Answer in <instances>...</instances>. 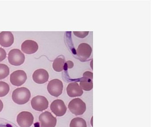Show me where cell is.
I'll return each mask as SVG.
<instances>
[{"mask_svg":"<svg viewBox=\"0 0 151 127\" xmlns=\"http://www.w3.org/2000/svg\"><path fill=\"white\" fill-rule=\"evenodd\" d=\"M33 81L37 84H42L48 81L49 74L45 70L40 69L35 70L32 75Z\"/></svg>","mask_w":151,"mask_h":127,"instance_id":"obj_11","label":"cell"},{"mask_svg":"<svg viewBox=\"0 0 151 127\" xmlns=\"http://www.w3.org/2000/svg\"><path fill=\"white\" fill-rule=\"evenodd\" d=\"M73 66H74L73 62L70 61H68L64 64V69L67 70V69L71 68L73 67Z\"/></svg>","mask_w":151,"mask_h":127,"instance_id":"obj_22","label":"cell"},{"mask_svg":"<svg viewBox=\"0 0 151 127\" xmlns=\"http://www.w3.org/2000/svg\"><path fill=\"white\" fill-rule=\"evenodd\" d=\"M27 79V75L24 70H16L10 75V82L12 85L15 86H19L22 85L25 83Z\"/></svg>","mask_w":151,"mask_h":127,"instance_id":"obj_8","label":"cell"},{"mask_svg":"<svg viewBox=\"0 0 151 127\" xmlns=\"http://www.w3.org/2000/svg\"><path fill=\"white\" fill-rule=\"evenodd\" d=\"M0 127H5V126H0Z\"/></svg>","mask_w":151,"mask_h":127,"instance_id":"obj_25","label":"cell"},{"mask_svg":"<svg viewBox=\"0 0 151 127\" xmlns=\"http://www.w3.org/2000/svg\"><path fill=\"white\" fill-rule=\"evenodd\" d=\"M9 74V67L6 64H0V80L6 78Z\"/></svg>","mask_w":151,"mask_h":127,"instance_id":"obj_19","label":"cell"},{"mask_svg":"<svg viewBox=\"0 0 151 127\" xmlns=\"http://www.w3.org/2000/svg\"><path fill=\"white\" fill-rule=\"evenodd\" d=\"M67 93L70 97H79L83 95V92L78 83L69 84L67 88Z\"/></svg>","mask_w":151,"mask_h":127,"instance_id":"obj_14","label":"cell"},{"mask_svg":"<svg viewBox=\"0 0 151 127\" xmlns=\"http://www.w3.org/2000/svg\"><path fill=\"white\" fill-rule=\"evenodd\" d=\"M83 77L93 79V73L90 71H86L83 75Z\"/></svg>","mask_w":151,"mask_h":127,"instance_id":"obj_23","label":"cell"},{"mask_svg":"<svg viewBox=\"0 0 151 127\" xmlns=\"http://www.w3.org/2000/svg\"><path fill=\"white\" fill-rule=\"evenodd\" d=\"M22 50L26 54H32L37 51L39 47L37 43L32 40H26L22 45Z\"/></svg>","mask_w":151,"mask_h":127,"instance_id":"obj_12","label":"cell"},{"mask_svg":"<svg viewBox=\"0 0 151 127\" xmlns=\"http://www.w3.org/2000/svg\"><path fill=\"white\" fill-rule=\"evenodd\" d=\"M65 59L63 56L57 57L54 61L53 63V68L57 72H61L64 69Z\"/></svg>","mask_w":151,"mask_h":127,"instance_id":"obj_15","label":"cell"},{"mask_svg":"<svg viewBox=\"0 0 151 127\" xmlns=\"http://www.w3.org/2000/svg\"><path fill=\"white\" fill-rule=\"evenodd\" d=\"M70 127H87V124L85 120L83 118L76 117L71 120Z\"/></svg>","mask_w":151,"mask_h":127,"instance_id":"obj_17","label":"cell"},{"mask_svg":"<svg viewBox=\"0 0 151 127\" xmlns=\"http://www.w3.org/2000/svg\"><path fill=\"white\" fill-rule=\"evenodd\" d=\"M14 42V37L10 32H2L0 33V45L3 47L11 46Z\"/></svg>","mask_w":151,"mask_h":127,"instance_id":"obj_13","label":"cell"},{"mask_svg":"<svg viewBox=\"0 0 151 127\" xmlns=\"http://www.w3.org/2000/svg\"><path fill=\"white\" fill-rule=\"evenodd\" d=\"M8 60L13 66H20L24 62L25 56L19 49H12L9 53Z\"/></svg>","mask_w":151,"mask_h":127,"instance_id":"obj_3","label":"cell"},{"mask_svg":"<svg viewBox=\"0 0 151 127\" xmlns=\"http://www.w3.org/2000/svg\"><path fill=\"white\" fill-rule=\"evenodd\" d=\"M50 109L56 116H62L66 113L67 108L63 101L61 100L57 99L51 103Z\"/></svg>","mask_w":151,"mask_h":127,"instance_id":"obj_9","label":"cell"},{"mask_svg":"<svg viewBox=\"0 0 151 127\" xmlns=\"http://www.w3.org/2000/svg\"><path fill=\"white\" fill-rule=\"evenodd\" d=\"M68 108L70 111L76 116L82 115L86 108L85 103L79 98L72 100L69 103Z\"/></svg>","mask_w":151,"mask_h":127,"instance_id":"obj_2","label":"cell"},{"mask_svg":"<svg viewBox=\"0 0 151 127\" xmlns=\"http://www.w3.org/2000/svg\"><path fill=\"white\" fill-rule=\"evenodd\" d=\"M17 121L21 127H30L34 121V116L30 112L23 111L17 115Z\"/></svg>","mask_w":151,"mask_h":127,"instance_id":"obj_6","label":"cell"},{"mask_svg":"<svg viewBox=\"0 0 151 127\" xmlns=\"http://www.w3.org/2000/svg\"><path fill=\"white\" fill-rule=\"evenodd\" d=\"M91 47L86 43H82L79 44L76 51L78 57L82 61L87 60L91 56Z\"/></svg>","mask_w":151,"mask_h":127,"instance_id":"obj_10","label":"cell"},{"mask_svg":"<svg viewBox=\"0 0 151 127\" xmlns=\"http://www.w3.org/2000/svg\"><path fill=\"white\" fill-rule=\"evenodd\" d=\"M31 96L29 90L23 87L15 90L12 93V98L15 103L21 105L27 103L29 100Z\"/></svg>","mask_w":151,"mask_h":127,"instance_id":"obj_1","label":"cell"},{"mask_svg":"<svg viewBox=\"0 0 151 127\" xmlns=\"http://www.w3.org/2000/svg\"><path fill=\"white\" fill-rule=\"evenodd\" d=\"M63 85L62 82L58 79L51 80L48 83L47 90L48 93L54 97H58L62 93Z\"/></svg>","mask_w":151,"mask_h":127,"instance_id":"obj_4","label":"cell"},{"mask_svg":"<svg viewBox=\"0 0 151 127\" xmlns=\"http://www.w3.org/2000/svg\"><path fill=\"white\" fill-rule=\"evenodd\" d=\"M89 32H74V34L77 37H79L80 38L85 37L88 34Z\"/></svg>","mask_w":151,"mask_h":127,"instance_id":"obj_21","label":"cell"},{"mask_svg":"<svg viewBox=\"0 0 151 127\" xmlns=\"http://www.w3.org/2000/svg\"><path fill=\"white\" fill-rule=\"evenodd\" d=\"M31 103L33 109L40 112H42L47 108L49 104L48 100L45 97L40 95L32 98Z\"/></svg>","mask_w":151,"mask_h":127,"instance_id":"obj_7","label":"cell"},{"mask_svg":"<svg viewBox=\"0 0 151 127\" xmlns=\"http://www.w3.org/2000/svg\"><path fill=\"white\" fill-rule=\"evenodd\" d=\"M6 57V53L3 48L0 47V62L4 60Z\"/></svg>","mask_w":151,"mask_h":127,"instance_id":"obj_20","label":"cell"},{"mask_svg":"<svg viewBox=\"0 0 151 127\" xmlns=\"http://www.w3.org/2000/svg\"><path fill=\"white\" fill-rule=\"evenodd\" d=\"M80 87L84 90H91L93 87L92 79L83 77L80 82Z\"/></svg>","mask_w":151,"mask_h":127,"instance_id":"obj_16","label":"cell"},{"mask_svg":"<svg viewBox=\"0 0 151 127\" xmlns=\"http://www.w3.org/2000/svg\"><path fill=\"white\" fill-rule=\"evenodd\" d=\"M41 127H55L57 119L50 112L45 111L42 113L39 117Z\"/></svg>","mask_w":151,"mask_h":127,"instance_id":"obj_5","label":"cell"},{"mask_svg":"<svg viewBox=\"0 0 151 127\" xmlns=\"http://www.w3.org/2000/svg\"><path fill=\"white\" fill-rule=\"evenodd\" d=\"M3 107H4V105H3V102L1 101V100L0 99V112L2 111Z\"/></svg>","mask_w":151,"mask_h":127,"instance_id":"obj_24","label":"cell"},{"mask_svg":"<svg viewBox=\"0 0 151 127\" xmlns=\"http://www.w3.org/2000/svg\"><path fill=\"white\" fill-rule=\"evenodd\" d=\"M10 90L9 85L6 82H0V97L6 96L9 93Z\"/></svg>","mask_w":151,"mask_h":127,"instance_id":"obj_18","label":"cell"}]
</instances>
